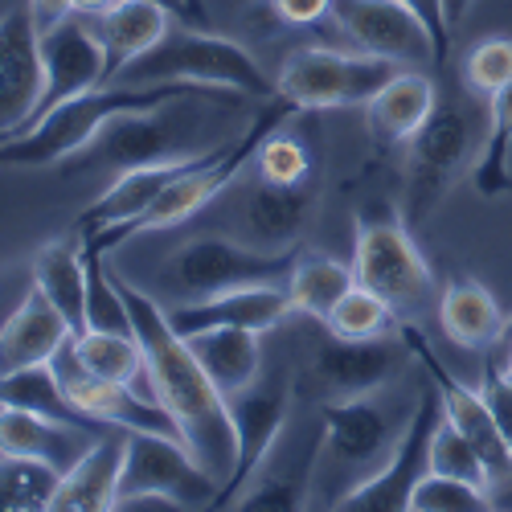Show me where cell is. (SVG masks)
Returning <instances> with one entry per match:
<instances>
[{"instance_id":"cell-1","label":"cell","mask_w":512,"mask_h":512,"mask_svg":"<svg viewBox=\"0 0 512 512\" xmlns=\"http://www.w3.org/2000/svg\"><path fill=\"white\" fill-rule=\"evenodd\" d=\"M115 275V271H111ZM115 287L123 295L127 312H132V332L144 353V373H148V394L177 418L185 447L197 455V463L218 480V492L230 484L234 463H238V431L230 418L226 394L213 386V377L197 361L193 345L173 328L168 312L115 275Z\"/></svg>"},{"instance_id":"cell-2","label":"cell","mask_w":512,"mask_h":512,"mask_svg":"<svg viewBox=\"0 0 512 512\" xmlns=\"http://www.w3.org/2000/svg\"><path fill=\"white\" fill-rule=\"evenodd\" d=\"M218 87H197V82H156V87H107V91H87L58 111H50L25 136L0 140V164H25V168H58L70 156H78L103 127L119 115L132 111H156L173 99L189 95H213Z\"/></svg>"},{"instance_id":"cell-3","label":"cell","mask_w":512,"mask_h":512,"mask_svg":"<svg viewBox=\"0 0 512 512\" xmlns=\"http://www.w3.org/2000/svg\"><path fill=\"white\" fill-rule=\"evenodd\" d=\"M414 406L402 414L386 398L365 394L349 402H324V435L316 443V463H312V496L324 508H336V500L365 484L381 463H386L406 431Z\"/></svg>"},{"instance_id":"cell-4","label":"cell","mask_w":512,"mask_h":512,"mask_svg":"<svg viewBox=\"0 0 512 512\" xmlns=\"http://www.w3.org/2000/svg\"><path fill=\"white\" fill-rule=\"evenodd\" d=\"M295 111L291 99H283V95H275L259 115H254L250 123H246V132L238 136V140H230V144H218L213 148L193 173H185L181 181H173L168 185L156 201H152V209H144L140 218H132L127 226H115V230H99V234H87V242H95L99 250H111V246H119L123 238H136V234H152V230H173V226H181V222H189L197 209H205L213 197H218L222 189H230L242 173H246V164L259 156V148H263V140L275 132V127H283Z\"/></svg>"},{"instance_id":"cell-5","label":"cell","mask_w":512,"mask_h":512,"mask_svg":"<svg viewBox=\"0 0 512 512\" xmlns=\"http://www.w3.org/2000/svg\"><path fill=\"white\" fill-rule=\"evenodd\" d=\"M119 87H156V82H197V87L238 91L246 99H275V82L246 46L193 25L168 29L148 54L119 70Z\"/></svg>"},{"instance_id":"cell-6","label":"cell","mask_w":512,"mask_h":512,"mask_svg":"<svg viewBox=\"0 0 512 512\" xmlns=\"http://www.w3.org/2000/svg\"><path fill=\"white\" fill-rule=\"evenodd\" d=\"M353 275L361 287L381 295L398 312V320H414L439 304L435 271L422 259L414 230L394 205H365L357 213Z\"/></svg>"},{"instance_id":"cell-7","label":"cell","mask_w":512,"mask_h":512,"mask_svg":"<svg viewBox=\"0 0 512 512\" xmlns=\"http://www.w3.org/2000/svg\"><path fill=\"white\" fill-rule=\"evenodd\" d=\"M213 95H226V91H213ZM189 99H209V95H189ZM189 99H173L156 111H132L111 119L78 156L58 164V173L82 177V173H107V168L127 173L136 164H160V160L205 152L197 132V107H189Z\"/></svg>"},{"instance_id":"cell-8","label":"cell","mask_w":512,"mask_h":512,"mask_svg":"<svg viewBox=\"0 0 512 512\" xmlns=\"http://www.w3.org/2000/svg\"><path fill=\"white\" fill-rule=\"evenodd\" d=\"M476 148H484L480 127L463 103L443 99L426 123L406 144V193H402V218L410 230H418L431 213L443 205V197L455 189V181L476 160Z\"/></svg>"},{"instance_id":"cell-9","label":"cell","mask_w":512,"mask_h":512,"mask_svg":"<svg viewBox=\"0 0 512 512\" xmlns=\"http://www.w3.org/2000/svg\"><path fill=\"white\" fill-rule=\"evenodd\" d=\"M300 246L287 250H259L250 242H230L218 234H201L185 242L173 259L164 263V275L177 295L185 300H205V295L234 291V287H254V283H275L291 275Z\"/></svg>"},{"instance_id":"cell-10","label":"cell","mask_w":512,"mask_h":512,"mask_svg":"<svg viewBox=\"0 0 512 512\" xmlns=\"http://www.w3.org/2000/svg\"><path fill=\"white\" fill-rule=\"evenodd\" d=\"M402 66L377 54H336V50H295L287 54L275 91L300 111L365 107Z\"/></svg>"},{"instance_id":"cell-11","label":"cell","mask_w":512,"mask_h":512,"mask_svg":"<svg viewBox=\"0 0 512 512\" xmlns=\"http://www.w3.org/2000/svg\"><path fill=\"white\" fill-rule=\"evenodd\" d=\"M439 418H443V398L431 381V386L418 394L414 414L406 422L394 455L381 463L365 484H357L353 492L340 496L336 508H345V512H410L414 484L431 472V439H435Z\"/></svg>"},{"instance_id":"cell-12","label":"cell","mask_w":512,"mask_h":512,"mask_svg":"<svg viewBox=\"0 0 512 512\" xmlns=\"http://www.w3.org/2000/svg\"><path fill=\"white\" fill-rule=\"evenodd\" d=\"M406 353L410 349L402 332L377 336V340H349L328 332V340H320V349L308 365L312 390L320 402H349V398L377 394L406 369Z\"/></svg>"},{"instance_id":"cell-13","label":"cell","mask_w":512,"mask_h":512,"mask_svg":"<svg viewBox=\"0 0 512 512\" xmlns=\"http://www.w3.org/2000/svg\"><path fill=\"white\" fill-rule=\"evenodd\" d=\"M132 492H168L185 508H201V504L213 508L218 480L205 472L181 439L152 435V431H127L119 496H132Z\"/></svg>"},{"instance_id":"cell-14","label":"cell","mask_w":512,"mask_h":512,"mask_svg":"<svg viewBox=\"0 0 512 512\" xmlns=\"http://www.w3.org/2000/svg\"><path fill=\"white\" fill-rule=\"evenodd\" d=\"M398 332H402V340H406V349L422 361V369L431 373L435 390H439V398H443V418L455 426L459 435L472 439V447L484 455L492 484L508 480V476H512V451H508V443H504V435H500V426H496V418H492L484 394L472 390V386H463V381L439 361V353L431 349V340H426L410 320H402ZM492 484H488V488H492Z\"/></svg>"},{"instance_id":"cell-15","label":"cell","mask_w":512,"mask_h":512,"mask_svg":"<svg viewBox=\"0 0 512 512\" xmlns=\"http://www.w3.org/2000/svg\"><path fill=\"white\" fill-rule=\"evenodd\" d=\"M230 402V418H234V431H238V463H234V476L230 484L218 492L213 508H230V500L250 484L259 480V472L267 467L287 414H291V381L287 377H271V381H254L242 394L226 398Z\"/></svg>"},{"instance_id":"cell-16","label":"cell","mask_w":512,"mask_h":512,"mask_svg":"<svg viewBox=\"0 0 512 512\" xmlns=\"http://www.w3.org/2000/svg\"><path fill=\"white\" fill-rule=\"evenodd\" d=\"M41 62H46V87H41V99L33 107V115L25 119V127L17 136H25L29 127H37L50 111H58L62 103L78 99L95 91L107 78V50L99 33H91L82 21H62L58 29L41 33ZM13 140V136H9Z\"/></svg>"},{"instance_id":"cell-17","label":"cell","mask_w":512,"mask_h":512,"mask_svg":"<svg viewBox=\"0 0 512 512\" xmlns=\"http://www.w3.org/2000/svg\"><path fill=\"white\" fill-rule=\"evenodd\" d=\"M336 29L345 33L361 54H377L390 62H435V41L426 25L402 0H332Z\"/></svg>"},{"instance_id":"cell-18","label":"cell","mask_w":512,"mask_h":512,"mask_svg":"<svg viewBox=\"0 0 512 512\" xmlns=\"http://www.w3.org/2000/svg\"><path fill=\"white\" fill-rule=\"evenodd\" d=\"M41 87H46V62H41V33L33 29L29 9L21 5L0 13V140L25 127Z\"/></svg>"},{"instance_id":"cell-19","label":"cell","mask_w":512,"mask_h":512,"mask_svg":"<svg viewBox=\"0 0 512 512\" xmlns=\"http://www.w3.org/2000/svg\"><path fill=\"white\" fill-rule=\"evenodd\" d=\"M291 295L287 287L275 283H254V287H234V291H218L205 295V300H185L168 312L173 328L181 336L205 332V328H250V332H271L287 320Z\"/></svg>"},{"instance_id":"cell-20","label":"cell","mask_w":512,"mask_h":512,"mask_svg":"<svg viewBox=\"0 0 512 512\" xmlns=\"http://www.w3.org/2000/svg\"><path fill=\"white\" fill-rule=\"evenodd\" d=\"M213 152V148H209ZM209 152H193V156H177V160H160V164H136L127 168V173L115 177V185L95 197L87 209H82V218L74 226L78 238L87 234H99V230H115V226H127L132 218H140L144 209H152V201L173 185L181 181L185 173H193V168L209 156Z\"/></svg>"},{"instance_id":"cell-21","label":"cell","mask_w":512,"mask_h":512,"mask_svg":"<svg viewBox=\"0 0 512 512\" xmlns=\"http://www.w3.org/2000/svg\"><path fill=\"white\" fill-rule=\"evenodd\" d=\"M312 213H316V181L275 185L259 177V185H250L242 197V226L250 246L259 250L300 246V234L308 230Z\"/></svg>"},{"instance_id":"cell-22","label":"cell","mask_w":512,"mask_h":512,"mask_svg":"<svg viewBox=\"0 0 512 512\" xmlns=\"http://www.w3.org/2000/svg\"><path fill=\"white\" fill-rule=\"evenodd\" d=\"M70 336H74L70 320L58 312V304L50 295L33 283V291L21 300V308L0 324V377L54 361V353Z\"/></svg>"},{"instance_id":"cell-23","label":"cell","mask_w":512,"mask_h":512,"mask_svg":"<svg viewBox=\"0 0 512 512\" xmlns=\"http://www.w3.org/2000/svg\"><path fill=\"white\" fill-rule=\"evenodd\" d=\"M99 435L87 426L74 422H58L46 414H33L21 406H0V455H25V459H41L58 467L66 476L78 463V455L87 451Z\"/></svg>"},{"instance_id":"cell-24","label":"cell","mask_w":512,"mask_h":512,"mask_svg":"<svg viewBox=\"0 0 512 512\" xmlns=\"http://www.w3.org/2000/svg\"><path fill=\"white\" fill-rule=\"evenodd\" d=\"M123 451H127V431H107L99 435L78 463L62 476L50 512H107L119 500V472H123Z\"/></svg>"},{"instance_id":"cell-25","label":"cell","mask_w":512,"mask_h":512,"mask_svg":"<svg viewBox=\"0 0 512 512\" xmlns=\"http://www.w3.org/2000/svg\"><path fill=\"white\" fill-rule=\"evenodd\" d=\"M439 91L426 74L414 70H398L386 87H381L369 103H365V127H369V140L390 152L398 144H410V136L426 123V115L435 111Z\"/></svg>"},{"instance_id":"cell-26","label":"cell","mask_w":512,"mask_h":512,"mask_svg":"<svg viewBox=\"0 0 512 512\" xmlns=\"http://www.w3.org/2000/svg\"><path fill=\"white\" fill-rule=\"evenodd\" d=\"M173 29L168 9L156 0H115L99 13V41L107 50V78L115 82L123 66H132L140 54H148L156 41Z\"/></svg>"},{"instance_id":"cell-27","label":"cell","mask_w":512,"mask_h":512,"mask_svg":"<svg viewBox=\"0 0 512 512\" xmlns=\"http://www.w3.org/2000/svg\"><path fill=\"white\" fill-rule=\"evenodd\" d=\"M259 336L263 332H250V328H205V332H193L185 340L193 345L205 373L213 377V386H218L226 398H234L263 377Z\"/></svg>"},{"instance_id":"cell-28","label":"cell","mask_w":512,"mask_h":512,"mask_svg":"<svg viewBox=\"0 0 512 512\" xmlns=\"http://www.w3.org/2000/svg\"><path fill=\"white\" fill-rule=\"evenodd\" d=\"M439 324L459 349L484 353L504 332V312L480 279H451L439 291Z\"/></svg>"},{"instance_id":"cell-29","label":"cell","mask_w":512,"mask_h":512,"mask_svg":"<svg viewBox=\"0 0 512 512\" xmlns=\"http://www.w3.org/2000/svg\"><path fill=\"white\" fill-rule=\"evenodd\" d=\"M349 287H357V275L349 263L332 259L324 250H300V259H295L291 275H287V295H291V308L304 312L312 320H328L332 308L345 300Z\"/></svg>"},{"instance_id":"cell-30","label":"cell","mask_w":512,"mask_h":512,"mask_svg":"<svg viewBox=\"0 0 512 512\" xmlns=\"http://www.w3.org/2000/svg\"><path fill=\"white\" fill-rule=\"evenodd\" d=\"M33 283L58 304V312L70 320L74 336L87 332V263L82 246L58 238L33 259Z\"/></svg>"},{"instance_id":"cell-31","label":"cell","mask_w":512,"mask_h":512,"mask_svg":"<svg viewBox=\"0 0 512 512\" xmlns=\"http://www.w3.org/2000/svg\"><path fill=\"white\" fill-rule=\"evenodd\" d=\"M0 406H21V410H33V414H46V418H58V422H74V426H87L95 435H107V431H119V426H99L82 414L70 394L62 390V381L54 373V365H29V369H17V373H5L0 377Z\"/></svg>"},{"instance_id":"cell-32","label":"cell","mask_w":512,"mask_h":512,"mask_svg":"<svg viewBox=\"0 0 512 512\" xmlns=\"http://www.w3.org/2000/svg\"><path fill=\"white\" fill-rule=\"evenodd\" d=\"M58 484V467L25 455H0V512H50Z\"/></svg>"},{"instance_id":"cell-33","label":"cell","mask_w":512,"mask_h":512,"mask_svg":"<svg viewBox=\"0 0 512 512\" xmlns=\"http://www.w3.org/2000/svg\"><path fill=\"white\" fill-rule=\"evenodd\" d=\"M508 152H512V82L488 99V132H484V148H480L476 177H472L484 197L512 193Z\"/></svg>"},{"instance_id":"cell-34","label":"cell","mask_w":512,"mask_h":512,"mask_svg":"<svg viewBox=\"0 0 512 512\" xmlns=\"http://www.w3.org/2000/svg\"><path fill=\"white\" fill-rule=\"evenodd\" d=\"M74 353H78V361L87 365L95 377L123 381V386H140V381H148L144 353H140V340L136 336L87 328L82 336H74Z\"/></svg>"},{"instance_id":"cell-35","label":"cell","mask_w":512,"mask_h":512,"mask_svg":"<svg viewBox=\"0 0 512 512\" xmlns=\"http://www.w3.org/2000/svg\"><path fill=\"white\" fill-rule=\"evenodd\" d=\"M398 312L381 300V295H373L369 287H349V295L332 308V316L324 320L328 332L336 336H349V340H377V336H394L398 332Z\"/></svg>"},{"instance_id":"cell-36","label":"cell","mask_w":512,"mask_h":512,"mask_svg":"<svg viewBox=\"0 0 512 512\" xmlns=\"http://www.w3.org/2000/svg\"><path fill=\"white\" fill-rule=\"evenodd\" d=\"M291 123V119H287ZM287 123L275 127V132L263 140L259 148V177L263 181H275V185H304V181H316V152L304 136L287 132Z\"/></svg>"},{"instance_id":"cell-37","label":"cell","mask_w":512,"mask_h":512,"mask_svg":"<svg viewBox=\"0 0 512 512\" xmlns=\"http://www.w3.org/2000/svg\"><path fill=\"white\" fill-rule=\"evenodd\" d=\"M431 472L451 476V480H467V484H480V488L492 484L484 455L472 447V439L459 435L447 418H439L435 439H431Z\"/></svg>"},{"instance_id":"cell-38","label":"cell","mask_w":512,"mask_h":512,"mask_svg":"<svg viewBox=\"0 0 512 512\" xmlns=\"http://www.w3.org/2000/svg\"><path fill=\"white\" fill-rule=\"evenodd\" d=\"M484 508H492L488 488L451 480L439 472H426L410 492V512H484Z\"/></svg>"},{"instance_id":"cell-39","label":"cell","mask_w":512,"mask_h":512,"mask_svg":"<svg viewBox=\"0 0 512 512\" xmlns=\"http://www.w3.org/2000/svg\"><path fill=\"white\" fill-rule=\"evenodd\" d=\"M480 394L512 451V377H508V340L500 336L492 349L480 353Z\"/></svg>"},{"instance_id":"cell-40","label":"cell","mask_w":512,"mask_h":512,"mask_svg":"<svg viewBox=\"0 0 512 512\" xmlns=\"http://www.w3.org/2000/svg\"><path fill=\"white\" fill-rule=\"evenodd\" d=\"M463 82L472 95H496L512 82V37H488L467 54L463 62Z\"/></svg>"},{"instance_id":"cell-41","label":"cell","mask_w":512,"mask_h":512,"mask_svg":"<svg viewBox=\"0 0 512 512\" xmlns=\"http://www.w3.org/2000/svg\"><path fill=\"white\" fill-rule=\"evenodd\" d=\"M402 5L426 25V33H431V41H435V62H443L447 46H451V25H447V13H443V0H402Z\"/></svg>"},{"instance_id":"cell-42","label":"cell","mask_w":512,"mask_h":512,"mask_svg":"<svg viewBox=\"0 0 512 512\" xmlns=\"http://www.w3.org/2000/svg\"><path fill=\"white\" fill-rule=\"evenodd\" d=\"M271 9L287 25H316L332 13V0H271Z\"/></svg>"},{"instance_id":"cell-43","label":"cell","mask_w":512,"mask_h":512,"mask_svg":"<svg viewBox=\"0 0 512 512\" xmlns=\"http://www.w3.org/2000/svg\"><path fill=\"white\" fill-rule=\"evenodd\" d=\"M25 9L33 17L37 33H50V29H58L62 21L74 17V0H25Z\"/></svg>"},{"instance_id":"cell-44","label":"cell","mask_w":512,"mask_h":512,"mask_svg":"<svg viewBox=\"0 0 512 512\" xmlns=\"http://www.w3.org/2000/svg\"><path fill=\"white\" fill-rule=\"evenodd\" d=\"M168 508H185V504L168 492H132L115 500V512H168Z\"/></svg>"},{"instance_id":"cell-45","label":"cell","mask_w":512,"mask_h":512,"mask_svg":"<svg viewBox=\"0 0 512 512\" xmlns=\"http://www.w3.org/2000/svg\"><path fill=\"white\" fill-rule=\"evenodd\" d=\"M472 5L476 0H443V13H447V25H451V33L467 21V13H472Z\"/></svg>"},{"instance_id":"cell-46","label":"cell","mask_w":512,"mask_h":512,"mask_svg":"<svg viewBox=\"0 0 512 512\" xmlns=\"http://www.w3.org/2000/svg\"><path fill=\"white\" fill-rule=\"evenodd\" d=\"M156 5H164V9H168V13H173L177 21L193 25V13H189V5H185V0H156Z\"/></svg>"},{"instance_id":"cell-47","label":"cell","mask_w":512,"mask_h":512,"mask_svg":"<svg viewBox=\"0 0 512 512\" xmlns=\"http://www.w3.org/2000/svg\"><path fill=\"white\" fill-rule=\"evenodd\" d=\"M111 5H115V0H74V13H103Z\"/></svg>"},{"instance_id":"cell-48","label":"cell","mask_w":512,"mask_h":512,"mask_svg":"<svg viewBox=\"0 0 512 512\" xmlns=\"http://www.w3.org/2000/svg\"><path fill=\"white\" fill-rule=\"evenodd\" d=\"M189 5V13H193V25H201L205 21V0H185Z\"/></svg>"},{"instance_id":"cell-49","label":"cell","mask_w":512,"mask_h":512,"mask_svg":"<svg viewBox=\"0 0 512 512\" xmlns=\"http://www.w3.org/2000/svg\"><path fill=\"white\" fill-rule=\"evenodd\" d=\"M500 336H504V340H508V345H512V316L504 320V332H500Z\"/></svg>"},{"instance_id":"cell-50","label":"cell","mask_w":512,"mask_h":512,"mask_svg":"<svg viewBox=\"0 0 512 512\" xmlns=\"http://www.w3.org/2000/svg\"><path fill=\"white\" fill-rule=\"evenodd\" d=\"M508 377H512V345H508Z\"/></svg>"}]
</instances>
